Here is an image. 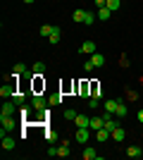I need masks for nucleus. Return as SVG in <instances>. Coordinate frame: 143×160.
<instances>
[{
  "instance_id": "1",
  "label": "nucleus",
  "mask_w": 143,
  "mask_h": 160,
  "mask_svg": "<svg viewBox=\"0 0 143 160\" xmlns=\"http://www.w3.org/2000/svg\"><path fill=\"white\" fill-rule=\"evenodd\" d=\"M45 105H50V103H48V98L43 93H31V108H34L36 112L45 110Z\"/></svg>"
},
{
  "instance_id": "2",
  "label": "nucleus",
  "mask_w": 143,
  "mask_h": 160,
  "mask_svg": "<svg viewBox=\"0 0 143 160\" xmlns=\"http://www.w3.org/2000/svg\"><path fill=\"white\" fill-rule=\"evenodd\" d=\"M91 134H93V132H91L88 127H79V129H76V134H74V141H76V143H81V146H86Z\"/></svg>"
},
{
  "instance_id": "3",
  "label": "nucleus",
  "mask_w": 143,
  "mask_h": 160,
  "mask_svg": "<svg viewBox=\"0 0 143 160\" xmlns=\"http://www.w3.org/2000/svg\"><path fill=\"white\" fill-rule=\"evenodd\" d=\"M14 93H17V84H14V81H7V84H2V86H0V96H2V100L12 98Z\"/></svg>"
},
{
  "instance_id": "4",
  "label": "nucleus",
  "mask_w": 143,
  "mask_h": 160,
  "mask_svg": "<svg viewBox=\"0 0 143 160\" xmlns=\"http://www.w3.org/2000/svg\"><path fill=\"white\" fill-rule=\"evenodd\" d=\"M0 136H2V151H14V146H17V141L10 136V134H5V129L0 132Z\"/></svg>"
},
{
  "instance_id": "5",
  "label": "nucleus",
  "mask_w": 143,
  "mask_h": 160,
  "mask_svg": "<svg viewBox=\"0 0 143 160\" xmlns=\"http://www.w3.org/2000/svg\"><path fill=\"white\" fill-rule=\"evenodd\" d=\"M79 53H81V55H93V53H98V50H95V41H83L81 46H79Z\"/></svg>"
},
{
  "instance_id": "6",
  "label": "nucleus",
  "mask_w": 143,
  "mask_h": 160,
  "mask_svg": "<svg viewBox=\"0 0 143 160\" xmlns=\"http://www.w3.org/2000/svg\"><path fill=\"white\" fill-rule=\"evenodd\" d=\"M0 124H2V129H5V132H12V129H14L12 115H0Z\"/></svg>"
},
{
  "instance_id": "7",
  "label": "nucleus",
  "mask_w": 143,
  "mask_h": 160,
  "mask_svg": "<svg viewBox=\"0 0 143 160\" xmlns=\"http://www.w3.org/2000/svg\"><path fill=\"white\" fill-rule=\"evenodd\" d=\"M107 139H112V132H110V129H98V132H95V141H98V143H105V141Z\"/></svg>"
},
{
  "instance_id": "8",
  "label": "nucleus",
  "mask_w": 143,
  "mask_h": 160,
  "mask_svg": "<svg viewBox=\"0 0 143 160\" xmlns=\"http://www.w3.org/2000/svg\"><path fill=\"white\" fill-rule=\"evenodd\" d=\"M14 110H17V103H14L12 98H7L5 103H2V112L0 115H14Z\"/></svg>"
},
{
  "instance_id": "9",
  "label": "nucleus",
  "mask_w": 143,
  "mask_h": 160,
  "mask_svg": "<svg viewBox=\"0 0 143 160\" xmlns=\"http://www.w3.org/2000/svg\"><path fill=\"white\" fill-rule=\"evenodd\" d=\"M102 127H105V117H91V124H88V129H91V132H98V129H102Z\"/></svg>"
},
{
  "instance_id": "10",
  "label": "nucleus",
  "mask_w": 143,
  "mask_h": 160,
  "mask_svg": "<svg viewBox=\"0 0 143 160\" xmlns=\"http://www.w3.org/2000/svg\"><path fill=\"white\" fill-rule=\"evenodd\" d=\"M115 115L119 117V120H122V117H126V115H129V105H126L124 100H117V110H115Z\"/></svg>"
},
{
  "instance_id": "11",
  "label": "nucleus",
  "mask_w": 143,
  "mask_h": 160,
  "mask_svg": "<svg viewBox=\"0 0 143 160\" xmlns=\"http://www.w3.org/2000/svg\"><path fill=\"white\" fill-rule=\"evenodd\" d=\"M76 91H79L81 98H86V96H91V84L88 81H79V84H76Z\"/></svg>"
},
{
  "instance_id": "12",
  "label": "nucleus",
  "mask_w": 143,
  "mask_h": 160,
  "mask_svg": "<svg viewBox=\"0 0 143 160\" xmlns=\"http://www.w3.org/2000/svg\"><path fill=\"white\" fill-rule=\"evenodd\" d=\"M83 158H86V160H98V158H100V155H98V151H95V148L93 146H86V148H83Z\"/></svg>"
},
{
  "instance_id": "13",
  "label": "nucleus",
  "mask_w": 143,
  "mask_h": 160,
  "mask_svg": "<svg viewBox=\"0 0 143 160\" xmlns=\"http://www.w3.org/2000/svg\"><path fill=\"white\" fill-rule=\"evenodd\" d=\"M124 139H126V132H124L122 127H117V129H112V141H117V143H122Z\"/></svg>"
},
{
  "instance_id": "14",
  "label": "nucleus",
  "mask_w": 143,
  "mask_h": 160,
  "mask_svg": "<svg viewBox=\"0 0 143 160\" xmlns=\"http://www.w3.org/2000/svg\"><path fill=\"white\" fill-rule=\"evenodd\" d=\"M60 38H62V31H60V27H53V33H50V36H48V41H50V43H60Z\"/></svg>"
},
{
  "instance_id": "15",
  "label": "nucleus",
  "mask_w": 143,
  "mask_h": 160,
  "mask_svg": "<svg viewBox=\"0 0 143 160\" xmlns=\"http://www.w3.org/2000/svg\"><path fill=\"white\" fill-rule=\"evenodd\" d=\"M74 122H76V127H88V124H91V117H86V115H76Z\"/></svg>"
},
{
  "instance_id": "16",
  "label": "nucleus",
  "mask_w": 143,
  "mask_h": 160,
  "mask_svg": "<svg viewBox=\"0 0 143 160\" xmlns=\"http://www.w3.org/2000/svg\"><path fill=\"white\" fill-rule=\"evenodd\" d=\"M95 17H98V19H100V22H105V19H110V17H112V10H107V7H100Z\"/></svg>"
},
{
  "instance_id": "17",
  "label": "nucleus",
  "mask_w": 143,
  "mask_h": 160,
  "mask_svg": "<svg viewBox=\"0 0 143 160\" xmlns=\"http://www.w3.org/2000/svg\"><path fill=\"white\" fill-rule=\"evenodd\" d=\"M91 62H93L95 67H102V65H105V55H100V53H93V55H91Z\"/></svg>"
},
{
  "instance_id": "18",
  "label": "nucleus",
  "mask_w": 143,
  "mask_h": 160,
  "mask_svg": "<svg viewBox=\"0 0 143 160\" xmlns=\"http://www.w3.org/2000/svg\"><path fill=\"white\" fill-rule=\"evenodd\" d=\"M83 17H86V10H74L72 12V19L79 22V24H83Z\"/></svg>"
},
{
  "instance_id": "19",
  "label": "nucleus",
  "mask_w": 143,
  "mask_h": 160,
  "mask_svg": "<svg viewBox=\"0 0 143 160\" xmlns=\"http://www.w3.org/2000/svg\"><path fill=\"white\" fill-rule=\"evenodd\" d=\"M126 155H129V158H141V148H138V146H129V148H126Z\"/></svg>"
},
{
  "instance_id": "20",
  "label": "nucleus",
  "mask_w": 143,
  "mask_h": 160,
  "mask_svg": "<svg viewBox=\"0 0 143 160\" xmlns=\"http://www.w3.org/2000/svg\"><path fill=\"white\" fill-rule=\"evenodd\" d=\"M31 69H34V77H41V74L45 72V65H43V62H34Z\"/></svg>"
},
{
  "instance_id": "21",
  "label": "nucleus",
  "mask_w": 143,
  "mask_h": 160,
  "mask_svg": "<svg viewBox=\"0 0 143 160\" xmlns=\"http://www.w3.org/2000/svg\"><path fill=\"white\" fill-rule=\"evenodd\" d=\"M48 103H50V105H60V103H62V93L50 96V98H48Z\"/></svg>"
},
{
  "instance_id": "22",
  "label": "nucleus",
  "mask_w": 143,
  "mask_h": 160,
  "mask_svg": "<svg viewBox=\"0 0 143 160\" xmlns=\"http://www.w3.org/2000/svg\"><path fill=\"white\" fill-rule=\"evenodd\" d=\"M50 33H53V27H50V24H43V27H41V36H43V38H48Z\"/></svg>"
},
{
  "instance_id": "23",
  "label": "nucleus",
  "mask_w": 143,
  "mask_h": 160,
  "mask_svg": "<svg viewBox=\"0 0 143 160\" xmlns=\"http://www.w3.org/2000/svg\"><path fill=\"white\" fill-rule=\"evenodd\" d=\"M107 10H112V12H117V10H119V0H107Z\"/></svg>"
},
{
  "instance_id": "24",
  "label": "nucleus",
  "mask_w": 143,
  "mask_h": 160,
  "mask_svg": "<svg viewBox=\"0 0 143 160\" xmlns=\"http://www.w3.org/2000/svg\"><path fill=\"white\" fill-rule=\"evenodd\" d=\"M41 88H43L41 77H34V93H41Z\"/></svg>"
},
{
  "instance_id": "25",
  "label": "nucleus",
  "mask_w": 143,
  "mask_h": 160,
  "mask_svg": "<svg viewBox=\"0 0 143 160\" xmlns=\"http://www.w3.org/2000/svg\"><path fill=\"white\" fill-rule=\"evenodd\" d=\"M24 98H26V96H24V93H19V91H17V93L12 96V100L17 103V105H21V103H24Z\"/></svg>"
},
{
  "instance_id": "26",
  "label": "nucleus",
  "mask_w": 143,
  "mask_h": 160,
  "mask_svg": "<svg viewBox=\"0 0 143 160\" xmlns=\"http://www.w3.org/2000/svg\"><path fill=\"white\" fill-rule=\"evenodd\" d=\"M98 105H100V98H91L88 100V108H91V110H98Z\"/></svg>"
},
{
  "instance_id": "27",
  "label": "nucleus",
  "mask_w": 143,
  "mask_h": 160,
  "mask_svg": "<svg viewBox=\"0 0 143 160\" xmlns=\"http://www.w3.org/2000/svg\"><path fill=\"white\" fill-rule=\"evenodd\" d=\"M105 129H110V132H112V129H117V122L112 120V117H110V120H105Z\"/></svg>"
},
{
  "instance_id": "28",
  "label": "nucleus",
  "mask_w": 143,
  "mask_h": 160,
  "mask_svg": "<svg viewBox=\"0 0 143 160\" xmlns=\"http://www.w3.org/2000/svg\"><path fill=\"white\" fill-rule=\"evenodd\" d=\"M83 69H86V72H93V69H95V65H93L91 60H86V62H83Z\"/></svg>"
},
{
  "instance_id": "29",
  "label": "nucleus",
  "mask_w": 143,
  "mask_h": 160,
  "mask_svg": "<svg viewBox=\"0 0 143 160\" xmlns=\"http://www.w3.org/2000/svg\"><path fill=\"white\" fill-rule=\"evenodd\" d=\"M64 117H67V120H74V117H76V110H64Z\"/></svg>"
},
{
  "instance_id": "30",
  "label": "nucleus",
  "mask_w": 143,
  "mask_h": 160,
  "mask_svg": "<svg viewBox=\"0 0 143 160\" xmlns=\"http://www.w3.org/2000/svg\"><path fill=\"white\" fill-rule=\"evenodd\" d=\"M93 2H95V7H98V10H100V7H105V5H107V0H93Z\"/></svg>"
},
{
  "instance_id": "31",
  "label": "nucleus",
  "mask_w": 143,
  "mask_h": 160,
  "mask_svg": "<svg viewBox=\"0 0 143 160\" xmlns=\"http://www.w3.org/2000/svg\"><path fill=\"white\" fill-rule=\"evenodd\" d=\"M45 139H48V141H55V139H57V134H55V132H48Z\"/></svg>"
},
{
  "instance_id": "32",
  "label": "nucleus",
  "mask_w": 143,
  "mask_h": 160,
  "mask_svg": "<svg viewBox=\"0 0 143 160\" xmlns=\"http://www.w3.org/2000/svg\"><path fill=\"white\" fill-rule=\"evenodd\" d=\"M138 122H141V124H143V108H141V110H138Z\"/></svg>"
},
{
  "instance_id": "33",
  "label": "nucleus",
  "mask_w": 143,
  "mask_h": 160,
  "mask_svg": "<svg viewBox=\"0 0 143 160\" xmlns=\"http://www.w3.org/2000/svg\"><path fill=\"white\" fill-rule=\"evenodd\" d=\"M24 2H26V5H31V2H36V0H24Z\"/></svg>"
}]
</instances>
